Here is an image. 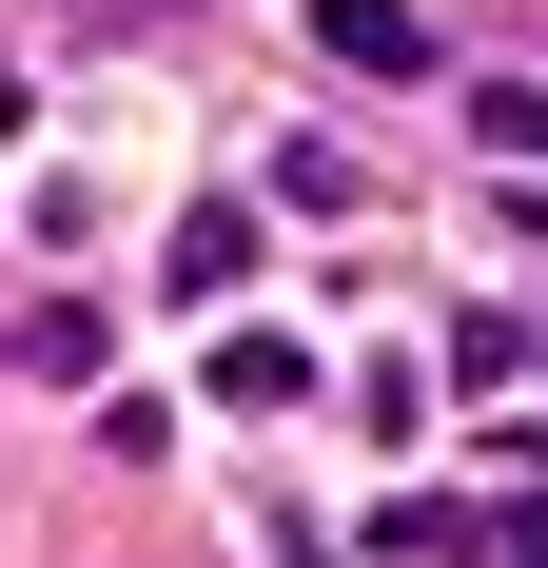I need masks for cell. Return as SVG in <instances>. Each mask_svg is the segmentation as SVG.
I'll return each instance as SVG.
<instances>
[{
  "label": "cell",
  "mask_w": 548,
  "mask_h": 568,
  "mask_svg": "<svg viewBox=\"0 0 548 568\" xmlns=\"http://www.w3.org/2000/svg\"><path fill=\"white\" fill-rule=\"evenodd\" d=\"M509 568H548V510H529V529H509Z\"/></svg>",
  "instance_id": "cell-5"
},
{
  "label": "cell",
  "mask_w": 548,
  "mask_h": 568,
  "mask_svg": "<svg viewBox=\"0 0 548 568\" xmlns=\"http://www.w3.org/2000/svg\"><path fill=\"white\" fill-rule=\"evenodd\" d=\"M314 40L353 59V79H432V20H412V0H314Z\"/></svg>",
  "instance_id": "cell-1"
},
{
  "label": "cell",
  "mask_w": 548,
  "mask_h": 568,
  "mask_svg": "<svg viewBox=\"0 0 548 568\" xmlns=\"http://www.w3.org/2000/svg\"><path fill=\"white\" fill-rule=\"evenodd\" d=\"M216 393H235V412H294V393H314V353H294V334H216Z\"/></svg>",
  "instance_id": "cell-2"
},
{
  "label": "cell",
  "mask_w": 548,
  "mask_h": 568,
  "mask_svg": "<svg viewBox=\"0 0 548 568\" xmlns=\"http://www.w3.org/2000/svg\"><path fill=\"white\" fill-rule=\"evenodd\" d=\"M235 275H255V216H235V196H216V216H176V294H235Z\"/></svg>",
  "instance_id": "cell-3"
},
{
  "label": "cell",
  "mask_w": 548,
  "mask_h": 568,
  "mask_svg": "<svg viewBox=\"0 0 548 568\" xmlns=\"http://www.w3.org/2000/svg\"><path fill=\"white\" fill-rule=\"evenodd\" d=\"M470 138L490 158H548V79H470Z\"/></svg>",
  "instance_id": "cell-4"
}]
</instances>
